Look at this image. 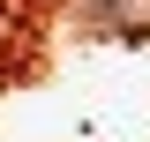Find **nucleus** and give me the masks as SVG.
Returning <instances> with one entry per match:
<instances>
[{
  "label": "nucleus",
  "instance_id": "obj_1",
  "mask_svg": "<svg viewBox=\"0 0 150 142\" xmlns=\"http://www.w3.org/2000/svg\"><path fill=\"white\" fill-rule=\"evenodd\" d=\"M83 8H90V22H98V30H143V22H150V8H143V0H83Z\"/></svg>",
  "mask_w": 150,
  "mask_h": 142
}]
</instances>
